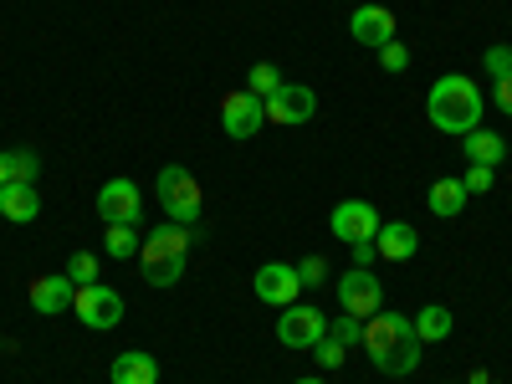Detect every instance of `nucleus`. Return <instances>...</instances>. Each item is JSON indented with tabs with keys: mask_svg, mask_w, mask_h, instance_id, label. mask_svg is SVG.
<instances>
[{
	"mask_svg": "<svg viewBox=\"0 0 512 384\" xmlns=\"http://www.w3.org/2000/svg\"><path fill=\"white\" fill-rule=\"evenodd\" d=\"M0 185H11V164H6V154H0Z\"/></svg>",
	"mask_w": 512,
	"mask_h": 384,
	"instance_id": "obj_33",
	"label": "nucleus"
},
{
	"mask_svg": "<svg viewBox=\"0 0 512 384\" xmlns=\"http://www.w3.org/2000/svg\"><path fill=\"white\" fill-rule=\"evenodd\" d=\"M139 246H144V241L134 236V226H108V231H103V251L118 256V262H134Z\"/></svg>",
	"mask_w": 512,
	"mask_h": 384,
	"instance_id": "obj_21",
	"label": "nucleus"
},
{
	"mask_svg": "<svg viewBox=\"0 0 512 384\" xmlns=\"http://www.w3.org/2000/svg\"><path fill=\"white\" fill-rule=\"evenodd\" d=\"M328 338H338L344 349H349V344H364V318H349V313H344L338 323H328Z\"/></svg>",
	"mask_w": 512,
	"mask_h": 384,
	"instance_id": "obj_25",
	"label": "nucleus"
},
{
	"mask_svg": "<svg viewBox=\"0 0 512 384\" xmlns=\"http://www.w3.org/2000/svg\"><path fill=\"white\" fill-rule=\"evenodd\" d=\"M425 113H431V123L441 128V134L466 139L472 128H482V93H477V82L461 77V72L441 77L431 88V98H425Z\"/></svg>",
	"mask_w": 512,
	"mask_h": 384,
	"instance_id": "obj_2",
	"label": "nucleus"
},
{
	"mask_svg": "<svg viewBox=\"0 0 512 384\" xmlns=\"http://www.w3.org/2000/svg\"><path fill=\"white\" fill-rule=\"evenodd\" d=\"M72 297H77V282H72L67 272H57V277H36V282H31V308H36L41 318L67 313V308H72Z\"/></svg>",
	"mask_w": 512,
	"mask_h": 384,
	"instance_id": "obj_14",
	"label": "nucleus"
},
{
	"mask_svg": "<svg viewBox=\"0 0 512 384\" xmlns=\"http://www.w3.org/2000/svg\"><path fill=\"white\" fill-rule=\"evenodd\" d=\"M277 338L287 349H313L318 338H328V318L313 308V303H292V308H282V318H277Z\"/></svg>",
	"mask_w": 512,
	"mask_h": 384,
	"instance_id": "obj_7",
	"label": "nucleus"
},
{
	"mask_svg": "<svg viewBox=\"0 0 512 384\" xmlns=\"http://www.w3.org/2000/svg\"><path fill=\"white\" fill-rule=\"evenodd\" d=\"M492 103H497L502 113H512V72H507V77H497V88H492Z\"/></svg>",
	"mask_w": 512,
	"mask_h": 384,
	"instance_id": "obj_31",
	"label": "nucleus"
},
{
	"mask_svg": "<svg viewBox=\"0 0 512 384\" xmlns=\"http://www.w3.org/2000/svg\"><path fill=\"white\" fill-rule=\"evenodd\" d=\"M98 216H103V226H139V216H144L139 185L134 180H108L98 190Z\"/></svg>",
	"mask_w": 512,
	"mask_h": 384,
	"instance_id": "obj_9",
	"label": "nucleus"
},
{
	"mask_svg": "<svg viewBox=\"0 0 512 384\" xmlns=\"http://www.w3.org/2000/svg\"><path fill=\"white\" fill-rule=\"evenodd\" d=\"M415 323V333H420V344H441V338H451V308H441V303H431V308H420V318H410Z\"/></svg>",
	"mask_w": 512,
	"mask_h": 384,
	"instance_id": "obj_20",
	"label": "nucleus"
},
{
	"mask_svg": "<svg viewBox=\"0 0 512 384\" xmlns=\"http://www.w3.org/2000/svg\"><path fill=\"white\" fill-rule=\"evenodd\" d=\"M6 164H11V185H36V175H41L36 149H6Z\"/></svg>",
	"mask_w": 512,
	"mask_h": 384,
	"instance_id": "obj_22",
	"label": "nucleus"
},
{
	"mask_svg": "<svg viewBox=\"0 0 512 384\" xmlns=\"http://www.w3.org/2000/svg\"><path fill=\"white\" fill-rule=\"evenodd\" d=\"M297 267L287 262H267V267H256V303H267V308H292L297 303Z\"/></svg>",
	"mask_w": 512,
	"mask_h": 384,
	"instance_id": "obj_12",
	"label": "nucleus"
},
{
	"mask_svg": "<svg viewBox=\"0 0 512 384\" xmlns=\"http://www.w3.org/2000/svg\"><path fill=\"white\" fill-rule=\"evenodd\" d=\"M318 113V93L303 88V82H282V88L267 98V123H282V128H297Z\"/></svg>",
	"mask_w": 512,
	"mask_h": 384,
	"instance_id": "obj_10",
	"label": "nucleus"
},
{
	"mask_svg": "<svg viewBox=\"0 0 512 384\" xmlns=\"http://www.w3.org/2000/svg\"><path fill=\"white\" fill-rule=\"evenodd\" d=\"M384 303V292H379V277L369 267H349L344 277H338V308H344L349 318H374Z\"/></svg>",
	"mask_w": 512,
	"mask_h": 384,
	"instance_id": "obj_6",
	"label": "nucleus"
},
{
	"mask_svg": "<svg viewBox=\"0 0 512 384\" xmlns=\"http://www.w3.org/2000/svg\"><path fill=\"white\" fill-rule=\"evenodd\" d=\"M364 349L374 359L379 374H390V379H405L415 364H420V333L405 313H374L364 318Z\"/></svg>",
	"mask_w": 512,
	"mask_h": 384,
	"instance_id": "obj_1",
	"label": "nucleus"
},
{
	"mask_svg": "<svg viewBox=\"0 0 512 384\" xmlns=\"http://www.w3.org/2000/svg\"><path fill=\"white\" fill-rule=\"evenodd\" d=\"M374 256H379V246L374 241H359L354 246V267H374Z\"/></svg>",
	"mask_w": 512,
	"mask_h": 384,
	"instance_id": "obj_32",
	"label": "nucleus"
},
{
	"mask_svg": "<svg viewBox=\"0 0 512 384\" xmlns=\"http://www.w3.org/2000/svg\"><path fill=\"white\" fill-rule=\"evenodd\" d=\"M108 379H113V384H159V364H154V354H144V349H128V354L113 359Z\"/></svg>",
	"mask_w": 512,
	"mask_h": 384,
	"instance_id": "obj_16",
	"label": "nucleus"
},
{
	"mask_svg": "<svg viewBox=\"0 0 512 384\" xmlns=\"http://www.w3.org/2000/svg\"><path fill=\"white\" fill-rule=\"evenodd\" d=\"M328 226H333L338 241L359 246V241H374V236H379V210H374L369 200H338L333 216H328Z\"/></svg>",
	"mask_w": 512,
	"mask_h": 384,
	"instance_id": "obj_8",
	"label": "nucleus"
},
{
	"mask_svg": "<svg viewBox=\"0 0 512 384\" xmlns=\"http://www.w3.org/2000/svg\"><path fill=\"white\" fill-rule=\"evenodd\" d=\"M461 185H466V195H482V190H492V169H487V164H466Z\"/></svg>",
	"mask_w": 512,
	"mask_h": 384,
	"instance_id": "obj_29",
	"label": "nucleus"
},
{
	"mask_svg": "<svg viewBox=\"0 0 512 384\" xmlns=\"http://www.w3.org/2000/svg\"><path fill=\"white\" fill-rule=\"evenodd\" d=\"M72 313L88 323L93 333H108V328H118L123 323V297L113 292V287H103V282H93V287H77V297H72Z\"/></svg>",
	"mask_w": 512,
	"mask_h": 384,
	"instance_id": "obj_5",
	"label": "nucleus"
},
{
	"mask_svg": "<svg viewBox=\"0 0 512 384\" xmlns=\"http://www.w3.org/2000/svg\"><path fill=\"white\" fill-rule=\"evenodd\" d=\"M297 282H303V287H323L328 282V262H323V256H303V262H297Z\"/></svg>",
	"mask_w": 512,
	"mask_h": 384,
	"instance_id": "obj_26",
	"label": "nucleus"
},
{
	"mask_svg": "<svg viewBox=\"0 0 512 384\" xmlns=\"http://www.w3.org/2000/svg\"><path fill=\"white\" fill-rule=\"evenodd\" d=\"M461 154L472 159V164H487V169H497V164L507 159V144H502V134H492V128H472V134L461 139Z\"/></svg>",
	"mask_w": 512,
	"mask_h": 384,
	"instance_id": "obj_18",
	"label": "nucleus"
},
{
	"mask_svg": "<svg viewBox=\"0 0 512 384\" xmlns=\"http://www.w3.org/2000/svg\"><path fill=\"white\" fill-rule=\"evenodd\" d=\"M313 359H318V369H338V364H344V344H338V338H318Z\"/></svg>",
	"mask_w": 512,
	"mask_h": 384,
	"instance_id": "obj_27",
	"label": "nucleus"
},
{
	"mask_svg": "<svg viewBox=\"0 0 512 384\" xmlns=\"http://www.w3.org/2000/svg\"><path fill=\"white\" fill-rule=\"evenodd\" d=\"M349 31H354V41L359 47H384V41H395V11L390 6H359L354 11V21H349Z\"/></svg>",
	"mask_w": 512,
	"mask_h": 384,
	"instance_id": "obj_13",
	"label": "nucleus"
},
{
	"mask_svg": "<svg viewBox=\"0 0 512 384\" xmlns=\"http://www.w3.org/2000/svg\"><path fill=\"white\" fill-rule=\"evenodd\" d=\"M297 384H323V379H297Z\"/></svg>",
	"mask_w": 512,
	"mask_h": 384,
	"instance_id": "obj_34",
	"label": "nucleus"
},
{
	"mask_svg": "<svg viewBox=\"0 0 512 384\" xmlns=\"http://www.w3.org/2000/svg\"><path fill=\"white\" fill-rule=\"evenodd\" d=\"M277 88H282V77H277V67H272V62H256V67L246 72V93H256L262 103H267Z\"/></svg>",
	"mask_w": 512,
	"mask_h": 384,
	"instance_id": "obj_23",
	"label": "nucleus"
},
{
	"mask_svg": "<svg viewBox=\"0 0 512 384\" xmlns=\"http://www.w3.org/2000/svg\"><path fill=\"white\" fill-rule=\"evenodd\" d=\"M0 216L16 221V226L36 221V216H41V195H36V185H0Z\"/></svg>",
	"mask_w": 512,
	"mask_h": 384,
	"instance_id": "obj_17",
	"label": "nucleus"
},
{
	"mask_svg": "<svg viewBox=\"0 0 512 384\" xmlns=\"http://www.w3.org/2000/svg\"><path fill=\"white\" fill-rule=\"evenodd\" d=\"M154 195H159V205H164V216H169V221H180V226H195V221H200V210H205L200 180L190 175L185 164H164V169H159V180H154Z\"/></svg>",
	"mask_w": 512,
	"mask_h": 384,
	"instance_id": "obj_4",
	"label": "nucleus"
},
{
	"mask_svg": "<svg viewBox=\"0 0 512 384\" xmlns=\"http://www.w3.org/2000/svg\"><path fill=\"white\" fill-rule=\"evenodd\" d=\"M267 123V103L262 98H256V93H226L221 98V128H226V134L231 139H256V128H262Z\"/></svg>",
	"mask_w": 512,
	"mask_h": 384,
	"instance_id": "obj_11",
	"label": "nucleus"
},
{
	"mask_svg": "<svg viewBox=\"0 0 512 384\" xmlns=\"http://www.w3.org/2000/svg\"><path fill=\"white\" fill-rule=\"evenodd\" d=\"M374 246H379L384 262H410V256L420 251V236H415V226H405V221H384L379 236H374Z\"/></svg>",
	"mask_w": 512,
	"mask_h": 384,
	"instance_id": "obj_15",
	"label": "nucleus"
},
{
	"mask_svg": "<svg viewBox=\"0 0 512 384\" xmlns=\"http://www.w3.org/2000/svg\"><path fill=\"white\" fill-rule=\"evenodd\" d=\"M185 251H190V226L169 221V226L149 231L139 246V277L149 287H175L185 277Z\"/></svg>",
	"mask_w": 512,
	"mask_h": 384,
	"instance_id": "obj_3",
	"label": "nucleus"
},
{
	"mask_svg": "<svg viewBox=\"0 0 512 384\" xmlns=\"http://www.w3.org/2000/svg\"><path fill=\"white\" fill-rule=\"evenodd\" d=\"M379 67L384 72H405L410 67V52L400 47V41H384V47H379Z\"/></svg>",
	"mask_w": 512,
	"mask_h": 384,
	"instance_id": "obj_28",
	"label": "nucleus"
},
{
	"mask_svg": "<svg viewBox=\"0 0 512 384\" xmlns=\"http://www.w3.org/2000/svg\"><path fill=\"white\" fill-rule=\"evenodd\" d=\"M487 72L492 77H507L512 72V47H507V41H502V47H487Z\"/></svg>",
	"mask_w": 512,
	"mask_h": 384,
	"instance_id": "obj_30",
	"label": "nucleus"
},
{
	"mask_svg": "<svg viewBox=\"0 0 512 384\" xmlns=\"http://www.w3.org/2000/svg\"><path fill=\"white\" fill-rule=\"evenodd\" d=\"M425 205H431L441 221H451V216H461V205H466V185L461 180H436L431 195H425Z\"/></svg>",
	"mask_w": 512,
	"mask_h": 384,
	"instance_id": "obj_19",
	"label": "nucleus"
},
{
	"mask_svg": "<svg viewBox=\"0 0 512 384\" xmlns=\"http://www.w3.org/2000/svg\"><path fill=\"white\" fill-rule=\"evenodd\" d=\"M67 277H72L77 287H93V282H98V256H93V251H72V256H67Z\"/></svg>",
	"mask_w": 512,
	"mask_h": 384,
	"instance_id": "obj_24",
	"label": "nucleus"
}]
</instances>
